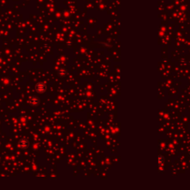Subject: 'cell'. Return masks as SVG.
Instances as JSON below:
<instances>
[{"label": "cell", "mask_w": 190, "mask_h": 190, "mask_svg": "<svg viewBox=\"0 0 190 190\" xmlns=\"http://www.w3.org/2000/svg\"><path fill=\"white\" fill-rule=\"evenodd\" d=\"M36 90L38 93H43L46 90V85L44 83L39 82L36 85Z\"/></svg>", "instance_id": "obj_1"}, {"label": "cell", "mask_w": 190, "mask_h": 190, "mask_svg": "<svg viewBox=\"0 0 190 190\" xmlns=\"http://www.w3.org/2000/svg\"><path fill=\"white\" fill-rule=\"evenodd\" d=\"M66 71H65V69L64 68H61V69H59V71H58V74L59 76H61V77H64L65 74H66Z\"/></svg>", "instance_id": "obj_5"}, {"label": "cell", "mask_w": 190, "mask_h": 190, "mask_svg": "<svg viewBox=\"0 0 190 190\" xmlns=\"http://www.w3.org/2000/svg\"><path fill=\"white\" fill-rule=\"evenodd\" d=\"M19 146L23 148V149H25L28 147V140L26 139H22L20 141L19 143Z\"/></svg>", "instance_id": "obj_2"}, {"label": "cell", "mask_w": 190, "mask_h": 190, "mask_svg": "<svg viewBox=\"0 0 190 190\" xmlns=\"http://www.w3.org/2000/svg\"><path fill=\"white\" fill-rule=\"evenodd\" d=\"M39 103V99L37 97H34L31 98V104L32 106H37Z\"/></svg>", "instance_id": "obj_3"}, {"label": "cell", "mask_w": 190, "mask_h": 190, "mask_svg": "<svg viewBox=\"0 0 190 190\" xmlns=\"http://www.w3.org/2000/svg\"><path fill=\"white\" fill-rule=\"evenodd\" d=\"M163 162H164V157L162 155H159L158 156V164L160 167L163 165Z\"/></svg>", "instance_id": "obj_4"}]
</instances>
